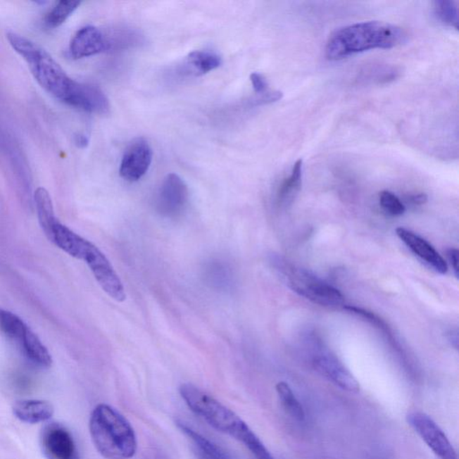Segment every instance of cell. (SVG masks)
<instances>
[{
	"mask_svg": "<svg viewBox=\"0 0 459 459\" xmlns=\"http://www.w3.org/2000/svg\"><path fill=\"white\" fill-rule=\"evenodd\" d=\"M6 38L27 63L38 84L56 99L87 113H109V99L96 85L72 80L44 49L24 36L9 32Z\"/></svg>",
	"mask_w": 459,
	"mask_h": 459,
	"instance_id": "6da1fadb",
	"label": "cell"
},
{
	"mask_svg": "<svg viewBox=\"0 0 459 459\" xmlns=\"http://www.w3.org/2000/svg\"><path fill=\"white\" fill-rule=\"evenodd\" d=\"M406 41L408 34L399 26L382 21L358 23L341 28L330 36L326 56L330 61H340L375 49L396 48Z\"/></svg>",
	"mask_w": 459,
	"mask_h": 459,
	"instance_id": "7a4b0ae2",
	"label": "cell"
},
{
	"mask_svg": "<svg viewBox=\"0 0 459 459\" xmlns=\"http://www.w3.org/2000/svg\"><path fill=\"white\" fill-rule=\"evenodd\" d=\"M89 432L96 451L105 459H130L136 455L137 439L129 420L109 405L92 411Z\"/></svg>",
	"mask_w": 459,
	"mask_h": 459,
	"instance_id": "3957f363",
	"label": "cell"
},
{
	"mask_svg": "<svg viewBox=\"0 0 459 459\" xmlns=\"http://www.w3.org/2000/svg\"><path fill=\"white\" fill-rule=\"evenodd\" d=\"M179 390L188 408L213 429L236 439L245 447L257 437L240 416L199 386L184 383Z\"/></svg>",
	"mask_w": 459,
	"mask_h": 459,
	"instance_id": "277c9868",
	"label": "cell"
},
{
	"mask_svg": "<svg viewBox=\"0 0 459 459\" xmlns=\"http://www.w3.org/2000/svg\"><path fill=\"white\" fill-rule=\"evenodd\" d=\"M272 262L288 287L305 299L325 307L336 308L344 304L343 294L310 271L298 268L277 256L272 258Z\"/></svg>",
	"mask_w": 459,
	"mask_h": 459,
	"instance_id": "5b68a950",
	"label": "cell"
},
{
	"mask_svg": "<svg viewBox=\"0 0 459 459\" xmlns=\"http://www.w3.org/2000/svg\"><path fill=\"white\" fill-rule=\"evenodd\" d=\"M406 421L439 459H458L453 445L431 416L413 411L406 416Z\"/></svg>",
	"mask_w": 459,
	"mask_h": 459,
	"instance_id": "8992f818",
	"label": "cell"
},
{
	"mask_svg": "<svg viewBox=\"0 0 459 459\" xmlns=\"http://www.w3.org/2000/svg\"><path fill=\"white\" fill-rule=\"evenodd\" d=\"M84 261L105 293L118 303H123L126 300L127 294L122 282L106 256L96 246L93 244L90 245Z\"/></svg>",
	"mask_w": 459,
	"mask_h": 459,
	"instance_id": "52a82bcc",
	"label": "cell"
},
{
	"mask_svg": "<svg viewBox=\"0 0 459 459\" xmlns=\"http://www.w3.org/2000/svg\"><path fill=\"white\" fill-rule=\"evenodd\" d=\"M189 196L188 186L184 180L175 173H170L163 179L157 193V211L165 218H176L185 209Z\"/></svg>",
	"mask_w": 459,
	"mask_h": 459,
	"instance_id": "ba28073f",
	"label": "cell"
},
{
	"mask_svg": "<svg viewBox=\"0 0 459 459\" xmlns=\"http://www.w3.org/2000/svg\"><path fill=\"white\" fill-rule=\"evenodd\" d=\"M40 446L47 459H80L73 436L58 422H50L42 429Z\"/></svg>",
	"mask_w": 459,
	"mask_h": 459,
	"instance_id": "9c48e42d",
	"label": "cell"
},
{
	"mask_svg": "<svg viewBox=\"0 0 459 459\" xmlns=\"http://www.w3.org/2000/svg\"><path fill=\"white\" fill-rule=\"evenodd\" d=\"M153 162V150L146 139H137L127 147L121 159L120 175L130 182L143 178Z\"/></svg>",
	"mask_w": 459,
	"mask_h": 459,
	"instance_id": "30bf717a",
	"label": "cell"
},
{
	"mask_svg": "<svg viewBox=\"0 0 459 459\" xmlns=\"http://www.w3.org/2000/svg\"><path fill=\"white\" fill-rule=\"evenodd\" d=\"M313 365L320 375L346 391L358 393L360 384L350 370L330 353L321 352L315 355Z\"/></svg>",
	"mask_w": 459,
	"mask_h": 459,
	"instance_id": "8fae6325",
	"label": "cell"
},
{
	"mask_svg": "<svg viewBox=\"0 0 459 459\" xmlns=\"http://www.w3.org/2000/svg\"><path fill=\"white\" fill-rule=\"evenodd\" d=\"M109 50L107 35L93 25L84 26L72 38L68 52L74 60L92 57Z\"/></svg>",
	"mask_w": 459,
	"mask_h": 459,
	"instance_id": "7c38bea8",
	"label": "cell"
},
{
	"mask_svg": "<svg viewBox=\"0 0 459 459\" xmlns=\"http://www.w3.org/2000/svg\"><path fill=\"white\" fill-rule=\"evenodd\" d=\"M396 232L400 240L404 242L410 250L429 265L432 270L441 275L447 273V262L427 241L405 228H396Z\"/></svg>",
	"mask_w": 459,
	"mask_h": 459,
	"instance_id": "4fadbf2b",
	"label": "cell"
},
{
	"mask_svg": "<svg viewBox=\"0 0 459 459\" xmlns=\"http://www.w3.org/2000/svg\"><path fill=\"white\" fill-rule=\"evenodd\" d=\"M46 237L65 253L81 260H84L92 244L67 226L62 225L60 221L52 227Z\"/></svg>",
	"mask_w": 459,
	"mask_h": 459,
	"instance_id": "5bb4252c",
	"label": "cell"
},
{
	"mask_svg": "<svg viewBox=\"0 0 459 459\" xmlns=\"http://www.w3.org/2000/svg\"><path fill=\"white\" fill-rule=\"evenodd\" d=\"M12 411L19 421L29 425L47 422L54 415L51 403L41 399L18 400L13 405Z\"/></svg>",
	"mask_w": 459,
	"mask_h": 459,
	"instance_id": "9a60e30c",
	"label": "cell"
},
{
	"mask_svg": "<svg viewBox=\"0 0 459 459\" xmlns=\"http://www.w3.org/2000/svg\"><path fill=\"white\" fill-rule=\"evenodd\" d=\"M180 432L189 439L199 459H230L221 448L215 442L200 434L183 422H177Z\"/></svg>",
	"mask_w": 459,
	"mask_h": 459,
	"instance_id": "2e32d148",
	"label": "cell"
},
{
	"mask_svg": "<svg viewBox=\"0 0 459 459\" xmlns=\"http://www.w3.org/2000/svg\"><path fill=\"white\" fill-rule=\"evenodd\" d=\"M18 346H20L26 358L34 365L41 367V368H49L51 366V353H49L48 349L39 339V337L32 332L30 327L26 330L21 340L19 341Z\"/></svg>",
	"mask_w": 459,
	"mask_h": 459,
	"instance_id": "e0dca14e",
	"label": "cell"
},
{
	"mask_svg": "<svg viewBox=\"0 0 459 459\" xmlns=\"http://www.w3.org/2000/svg\"><path fill=\"white\" fill-rule=\"evenodd\" d=\"M34 203L39 222L42 231L47 236L58 220L54 214V205L50 194L44 188H38L34 193Z\"/></svg>",
	"mask_w": 459,
	"mask_h": 459,
	"instance_id": "ac0fdd59",
	"label": "cell"
},
{
	"mask_svg": "<svg viewBox=\"0 0 459 459\" xmlns=\"http://www.w3.org/2000/svg\"><path fill=\"white\" fill-rule=\"evenodd\" d=\"M303 161L298 160L294 163L289 178L285 180L281 185L277 195L278 203L281 206H290L299 193L303 182Z\"/></svg>",
	"mask_w": 459,
	"mask_h": 459,
	"instance_id": "d6986e66",
	"label": "cell"
},
{
	"mask_svg": "<svg viewBox=\"0 0 459 459\" xmlns=\"http://www.w3.org/2000/svg\"><path fill=\"white\" fill-rule=\"evenodd\" d=\"M187 65L193 74L205 75L218 68L222 65V58L213 51H195L187 57Z\"/></svg>",
	"mask_w": 459,
	"mask_h": 459,
	"instance_id": "ffe728a7",
	"label": "cell"
},
{
	"mask_svg": "<svg viewBox=\"0 0 459 459\" xmlns=\"http://www.w3.org/2000/svg\"><path fill=\"white\" fill-rule=\"evenodd\" d=\"M275 390H277L278 398H279L284 411L296 421L303 422L305 420L304 409L299 400L295 396L291 386L287 382H281L275 386Z\"/></svg>",
	"mask_w": 459,
	"mask_h": 459,
	"instance_id": "44dd1931",
	"label": "cell"
},
{
	"mask_svg": "<svg viewBox=\"0 0 459 459\" xmlns=\"http://www.w3.org/2000/svg\"><path fill=\"white\" fill-rule=\"evenodd\" d=\"M28 329L27 325L18 315L0 309V333L8 339L18 344Z\"/></svg>",
	"mask_w": 459,
	"mask_h": 459,
	"instance_id": "7402d4cb",
	"label": "cell"
},
{
	"mask_svg": "<svg viewBox=\"0 0 459 459\" xmlns=\"http://www.w3.org/2000/svg\"><path fill=\"white\" fill-rule=\"evenodd\" d=\"M81 4L80 1H60L54 6L45 18V25L48 28H57L64 24L72 14L77 11Z\"/></svg>",
	"mask_w": 459,
	"mask_h": 459,
	"instance_id": "603a6c76",
	"label": "cell"
},
{
	"mask_svg": "<svg viewBox=\"0 0 459 459\" xmlns=\"http://www.w3.org/2000/svg\"><path fill=\"white\" fill-rule=\"evenodd\" d=\"M434 14L446 25L458 29L459 11L458 2L451 0H439L434 3Z\"/></svg>",
	"mask_w": 459,
	"mask_h": 459,
	"instance_id": "cb8c5ba5",
	"label": "cell"
},
{
	"mask_svg": "<svg viewBox=\"0 0 459 459\" xmlns=\"http://www.w3.org/2000/svg\"><path fill=\"white\" fill-rule=\"evenodd\" d=\"M379 204L384 211L393 216H399L405 212V206L398 196L384 190L379 194Z\"/></svg>",
	"mask_w": 459,
	"mask_h": 459,
	"instance_id": "d4e9b609",
	"label": "cell"
},
{
	"mask_svg": "<svg viewBox=\"0 0 459 459\" xmlns=\"http://www.w3.org/2000/svg\"><path fill=\"white\" fill-rule=\"evenodd\" d=\"M365 80L376 81L377 83H386L395 80L398 77L399 71L396 68L377 67L367 72Z\"/></svg>",
	"mask_w": 459,
	"mask_h": 459,
	"instance_id": "484cf974",
	"label": "cell"
},
{
	"mask_svg": "<svg viewBox=\"0 0 459 459\" xmlns=\"http://www.w3.org/2000/svg\"><path fill=\"white\" fill-rule=\"evenodd\" d=\"M283 97V93L279 91L265 92L262 94H258V97L252 101L253 105H263L279 101Z\"/></svg>",
	"mask_w": 459,
	"mask_h": 459,
	"instance_id": "4316f807",
	"label": "cell"
},
{
	"mask_svg": "<svg viewBox=\"0 0 459 459\" xmlns=\"http://www.w3.org/2000/svg\"><path fill=\"white\" fill-rule=\"evenodd\" d=\"M252 87L258 94H262L268 92V82L261 74L252 73L251 75Z\"/></svg>",
	"mask_w": 459,
	"mask_h": 459,
	"instance_id": "83f0119b",
	"label": "cell"
},
{
	"mask_svg": "<svg viewBox=\"0 0 459 459\" xmlns=\"http://www.w3.org/2000/svg\"><path fill=\"white\" fill-rule=\"evenodd\" d=\"M448 258L451 261L452 268H453L454 274L455 277L459 278V252L457 249H449L447 252Z\"/></svg>",
	"mask_w": 459,
	"mask_h": 459,
	"instance_id": "f1b7e54d",
	"label": "cell"
},
{
	"mask_svg": "<svg viewBox=\"0 0 459 459\" xmlns=\"http://www.w3.org/2000/svg\"><path fill=\"white\" fill-rule=\"evenodd\" d=\"M410 202L414 205H424L428 201L427 195L425 193H420V194L413 195L409 196Z\"/></svg>",
	"mask_w": 459,
	"mask_h": 459,
	"instance_id": "f546056e",
	"label": "cell"
},
{
	"mask_svg": "<svg viewBox=\"0 0 459 459\" xmlns=\"http://www.w3.org/2000/svg\"><path fill=\"white\" fill-rule=\"evenodd\" d=\"M75 145H77L78 147H81V149H84V147H87L88 146V143H89V140H88L87 137L82 135V134H80V135L75 137Z\"/></svg>",
	"mask_w": 459,
	"mask_h": 459,
	"instance_id": "4dcf8cb0",
	"label": "cell"
}]
</instances>
